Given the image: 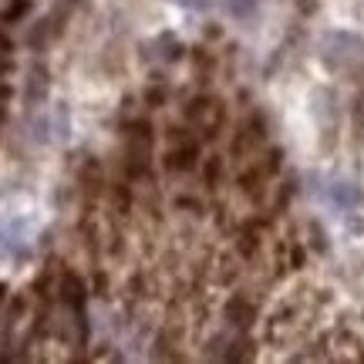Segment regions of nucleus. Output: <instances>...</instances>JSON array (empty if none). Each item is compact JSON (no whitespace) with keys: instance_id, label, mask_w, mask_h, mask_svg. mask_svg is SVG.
Returning a JSON list of instances; mask_svg holds the SVG:
<instances>
[{"instance_id":"f257e3e1","label":"nucleus","mask_w":364,"mask_h":364,"mask_svg":"<svg viewBox=\"0 0 364 364\" xmlns=\"http://www.w3.org/2000/svg\"><path fill=\"white\" fill-rule=\"evenodd\" d=\"M324 65L341 75H358L364 68V41L351 31H331L321 44Z\"/></svg>"},{"instance_id":"f03ea898","label":"nucleus","mask_w":364,"mask_h":364,"mask_svg":"<svg viewBox=\"0 0 364 364\" xmlns=\"http://www.w3.org/2000/svg\"><path fill=\"white\" fill-rule=\"evenodd\" d=\"M334 199H338L341 206H348V209H351L354 203H358V189H351L348 182H341L338 189H334Z\"/></svg>"},{"instance_id":"7ed1b4c3","label":"nucleus","mask_w":364,"mask_h":364,"mask_svg":"<svg viewBox=\"0 0 364 364\" xmlns=\"http://www.w3.org/2000/svg\"><path fill=\"white\" fill-rule=\"evenodd\" d=\"M172 162L169 166H179V169H189L193 166V149H182V152H172Z\"/></svg>"},{"instance_id":"20e7f679","label":"nucleus","mask_w":364,"mask_h":364,"mask_svg":"<svg viewBox=\"0 0 364 364\" xmlns=\"http://www.w3.org/2000/svg\"><path fill=\"white\" fill-rule=\"evenodd\" d=\"M176 4H179V7H186V11H203L209 0H176Z\"/></svg>"}]
</instances>
